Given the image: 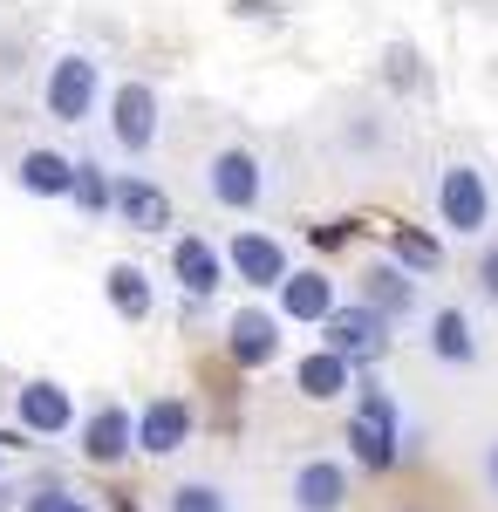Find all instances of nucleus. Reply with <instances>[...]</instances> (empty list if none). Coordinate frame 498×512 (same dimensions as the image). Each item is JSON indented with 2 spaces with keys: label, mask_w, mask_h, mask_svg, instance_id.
Masks as SVG:
<instances>
[{
  "label": "nucleus",
  "mask_w": 498,
  "mask_h": 512,
  "mask_svg": "<svg viewBox=\"0 0 498 512\" xmlns=\"http://www.w3.org/2000/svg\"><path fill=\"white\" fill-rule=\"evenodd\" d=\"M342 444L362 472H396L403 465V410L383 383H355V410H348Z\"/></svg>",
  "instance_id": "1"
},
{
  "label": "nucleus",
  "mask_w": 498,
  "mask_h": 512,
  "mask_svg": "<svg viewBox=\"0 0 498 512\" xmlns=\"http://www.w3.org/2000/svg\"><path fill=\"white\" fill-rule=\"evenodd\" d=\"M41 103H48L55 123H89L96 117V103H103V69H96V55L62 48V55L48 62V76H41Z\"/></svg>",
  "instance_id": "2"
},
{
  "label": "nucleus",
  "mask_w": 498,
  "mask_h": 512,
  "mask_svg": "<svg viewBox=\"0 0 498 512\" xmlns=\"http://www.w3.org/2000/svg\"><path fill=\"white\" fill-rule=\"evenodd\" d=\"M157 137H164V96H157V82L123 76L110 89V144L123 158H144Z\"/></svg>",
  "instance_id": "3"
},
{
  "label": "nucleus",
  "mask_w": 498,
  "mask_h": 512,
  "mask_svg": "<svg viewBox=\"0 0 498 512\" xmlns=\"http://www.w3.org/2000/svg\"><path fill=\"white\" fill-rule=\"evenodd\" d=\"M437 226L458 239H478L492 226V178L478 171V164H444L437 171Z\"/></svg>",
  "instance_id": "4"
},
{
  "label": "nucleus",
  "mask_w": 498,
  "mask_h": 512,
  "mask_svg": "<svg viewBox=\"0 0 498 512\" xmlns=\"http://www.w3.org/2000/svg\"><path fill=\"white\" fill-rule=\"evenodd\" d=\"M226 253V280H239V287H253V294H280V280L294 274V260H287V246H280V233H267V226H239V233L219 246Z\"/></svg>",
  "instance_id": "5"
},
{
  "label": "nucleus",
  "mask_w": 498,
  "mask_h": 512,
  "mask_svg": "<svg viewBox=\"0 0 498 512\" xmlns=\"http://www.w3.org/2000/svg\"><path fill=\"white\" fill-rule=\"evenodd\" d=\"M321 349L342 355L348 369H369V362L389 355V321L376 315V308H362V301H342L335 315L321 321Z\"/></svg>",
  "instance_id": "6"
},
{
  "label": "nucleus",
  "mask_w": 498,
  "mask_h": 512,
  "mask_svg": "<svg viewBox=\"0 0 498 512\" xmlns=\"http://www.w3.org/2000/svg\"><path fill=\"white\" fill-rule=\"evenodd\" d=\"M205 192H212V205H226V212H253V205L267 198V164H260V151H246V144L212 151Z\"/></svg>",
  "instance_id": "7"
},
{
  "label": "nucleus",
  "mask_w": 498,
  "mask_h": 512,
  "mask_svg": "<svg viewBox=\"0 0 498 512\" xmlns=\"http://www.w3.org/2000/svg\"><path fill=\"white\" fill-rule=\"evenodd\" d=\"M82 417H76V390L55 383V376H35L14 390V431L21 437H69Z\"/></svg>",
  "instance_id": "8"
},
{
  "label": "nucleus",
  "mask_w": 498,
  "mask_h": 512,
  "mask_svg": "<svg viewBox=\"0 0 498 512\" xmlns=\"http://www.w3.org/2000/svg\"><path fill=\"white\" fill-rule=\"evenodd\" d=\"M335 308H342V287H335L328 267H294V274L280 280V294H273L280 328H321Z\"/></svg>",
  "instance_id": "9"
},
{
  "label": "nucleus",
  "mask_w": 498,
  "mask_h": 512,
  "mask_svg": "<svg viewBox=\"0 0 498 512\" xmlns=\"http://www.w3.org/2000/svg\"><path fill=\"white\" fill-rule=\"evenodd\" d=\"M76 451L89 458V465H103V472L123 465V458L137 451V410H130V403H116V396L103 403V410H89V417L76 424Z\"/></svg>",
  "instance_id": "10"
},
{
  "label": "nucleus",
  "mask_w": 498,
  "mask_h": 512,
  "mask_svg": "<svg viewBox=\"0 0 498 512\" xmlns=\"http://www.w3.org/2000/svg\"><path fill=\"white\" fill-rule=\"evenodd\" d=\"M110 212L130 226V233H164V226H178V205H171V192H164L157 178H144V171H123V178H110Z\"/></svg>",
  "instance_id": "11"
},
{
  "label": "nucleus",
  "mask_w": 498,
  "mask_h": 512,
  "mask_svg": "<svg viewBox=\"0 0 498 512\" xmlns=\"http://www.w3.org/2000/svg\"><path fill=\"white\" fill-rule=\"evenodd\" d=\"M171 280H178L185 301H212V294L226 287V253H219V239L178 233L171 239Z\"/></svg>",
  "instance_id": "12"
},
{
  "label": "nucleus",
  "mask_w": 498,
  "mask_h": 512,
  "mask_svg": "<svg viewBox=\"0 0 498 512\" xmlns=\"http://www.w3.org/2000/svg\"><path fill=\"white\" fill-rule=\"evenodd\" d=\"M280 315L273 308H232L226 315V355L239 369H273L280 362Z\"/></svg>",
  "instance_id": "13"
},
{
  "label": "nucleus",
  "mask_w": 498,
  "mask_h": 512,
  "mask_svg": "<svg viewBox=\"0 0 498 512\" xmlns=\"http://www.w3.org/2000/svg\"><path fill=\"white\" fill-rule=\"evenodd\" d=\"M192 444V403L185 396H151L137 410V451L144 458H178Z\"/></svg>",
  "instance_id": "14"
},
{
  "label": "nucleus",
  "mask_w": 498,
  "mask_h": 512,
  "mask_svg": "<svg viewBox=\"0 0 498 512\" xmlns=\"http://www.w3.org/2000/svg\"><path fill=\"white\" fill-rule=\"evenodd\" d=\"M287 499L294 512H342L348 506V465L342 458H301L287 478Z\"/></svg>",
  "instance_id": "15"
},
{
  "label": "nucleus",
  "mask_w": 498,
  "mask_h": 512,
  "mask_svg": "<svg viewBox=\"0 0 498 512\" xmlns=\"http://www.w3.org/2000/svg\"><path fill=\"white\" fill-rule=\"evenodd\" d=\"M14 185L28 198H62L76 192V158L69 151H48V144H35V151H21V164H14Z\"/></svg>",
  "instance_id": "16"
},
{
  "label": "nucleus",
  "mask_w": 498,
  "mask_h": 512,
  "mask_svg": "<svg viewBox=\"0 0 498 512\" xmlns=\"http://www.w3.org/2000/svg\"><path fill=\"white\" fill-rule=\"evenodd\" d=\"M103 301H110L116 321H151L157 287H151V274H144L137 260H110V267H103Z\"/></svg>",
  "instance_id": "17"
},
{
  "label": "nucleus",
  "mask_w": 498,
  "mask_h": 512,
  "mask_svg": "<svg viewBox=\"0 0 498 512\" xmlns=\"http://www.w3.org/2000/svg\"><path fill=\"white\" fill-rule=\"evenodd\" d=\"M362 308H376V315L396 328L403 315H417V280L403 274L396 260H376V267L362 274Z\"/></svg>",
  "instance_id": "18"
},
{
  "label": "nucleus",
  "mask_w": 498,
  "mask_h": 512,
  "mask_svg": "<svg viewBox=\"0 0 498 512\" xmlns=\"http://www.w3.org/2000/svg\"><path fill=\"white\" fill-rule=\"evenodd\" d=\"M294 390H301L307 403H342V396L355 390V369L328 349H307L301 362H294Z\"/></svg>",
  "instance_id": "19"
},
{
  "label": "nucleus",
  "mask_w": 498,
  "mask_h": 512,
  "mask_svg": "<svg viewBox=\"0 0 498 512\" xmlns=\"http://www.w3.org/2000/svg\"><path fill=\"white\" fill-rule=\"evenodd\" d=\"M423 342H430V355H437L444 369H471V362H478V328H471L464 308H437L430 328H423Z\"/></svg>",
  "instance_id": "20"
},
{
  "label": "nucleus",
  "mask_w": 498,
  "mask_h": 512,
  "mask_svg": "<svg viewBox=\"0 0 498 512\" xmlns=\"http://www.w3.org/2000/svg\"><path fill=\"white\" fill-rule=\"evenodd\" d=\"M389 260H396L410 280H423V274L444 267V239L423 233V226H389Z\"/></svg>",
  "instance_id": "21"
},
{
  "label": "nucleus",
  "mask_w": 498,
  "mask_h": 512,
  "mask_svg": "<svg viewBox=\"0 0 498 512\" xmlns=\"http://www.w3.org/2000/svg\"><path fill=\"white\" fill-rule=\"evenodd\" d=\"M164 512H232V492L219 478H178L164 492Z\"/></svg>",
  "instance_id": "22"
},
{
  "label": "nucleus",
  "mask_w": 498,
  "mask_h": 512,
  "mask_svg": "<svg viewBox=\"0 0 498 512\" xmlns=\"http://www.w3.org/2000/svg\"><path fill=\"white\" fill-rule=\"evenodd\" d=\"M89 219H110V171L96 158H76V192H69Z\"/></svg>",
  "instance_id": "23"
},
{
  "label": "nucleus",
  "mask_w": 498,
  "mask_h": 512,
  "mask_svg": "<svg viewBox=\"0 0 498 512\" xmlns=\"http://www.w3.org/2000/svg\"><path fill=\"white\" fill-rule=\"evenodd\" d=\"M21 512H96V506L76 499L69 485H35V492H21Z\"/></svg>",
  "instance_id": "24"
},
{
  "label": "nucleus",
  "mask_w": 498,
  "mask_h": 512,
  "mask_svg": "<svg viewBox=\"0 0 498 512\" xmlns=\"http://www.w3.org/2000/svg\"><path fill=\"white\" fill-rule=\"evenodd\" d=\"M307 239H314L321 253H342L348 239H355V219H321V226H307Z\"/></svg>",
  "instance_id": "25"
},
{
  "label": "nucleus",
  "mask_w": 498,
  "mask_h": 512,
  "mask_svg": "<svg viewBox=\"0 0 498 512\" xmlns=\"http://www.w3.org/2000/svg\"><path fill=\"white\" fill-rule=\"evenodd\" d=\"M389 82L396 89H417V48L410 41H389Z\"/></svg>",
  "instance_id": "26"
},
{
  "label": "nucleus",
  "mask_w": 498,
  "mask_h": 512,
  "mask_svg": "<svg viewBox=\"0 0 498 512\" xmlns=\"http://www.w3.org/2000/svg\"><path fill=\"white\" fill-rule=\"evenodd\" d=\"M478 294H485V301H498V246H485V253H478Z\"/></svg>",
  "instance_id": "27"
},
{
  "label": "nucleus",
  "mask_w": 498,
  "mask_h": 512,
  "mask_svg": "<svg viewBox=\"0 0 498 512\" xmlns=\"http://www.w3.org/2000/svg\"><path fill=\"white\" fill-rule=\"evenodd\" d=\"M485 485H492V499H498V437L485 444Z\"/></svg>",
  "instance_id": "28"
},
{
  "label": "nucleus",
  "mask_w": 498,
  "mask_h": 512,
  "mask_svg": "<svg viewBox=\"0 0 498 512\" xmlns=\"http://www.w3.org/2000/svg\"><path fill=\"white\" fill-rule=\"evenodd\" d=\"M0 512H21V485H7V478H0Z\"/></svg>",
  "instance_id": "29"
}]
</instances>
